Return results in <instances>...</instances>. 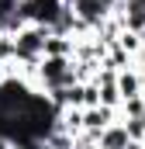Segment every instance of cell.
<instances>
[{
    "instance_id": "obj_7",
    "label": "cell",
    "mask_w": 145,
    "mask_h": 149,
    "mask_svg": "<svg viewBox=\"0 0 145 149\" xmlns=\"http://www.w3.org/2000/svg\"><path fill=\"white\" fill-rule=\"evenodd\" d=\"M0 149H14V146H10V139H3V135H0Z\"/></svg>"
},
{
    "instance_id": "obj_3",
    "label": "cell",
    "mask_w": 145,
    "mask_h": 149,
    "mask_svg": "<svg viewBox=\"0 0 145 149\" xmlns=\"http://www.w3.org/2000/svg\"><path fill=\"white\" fill-rule=\"evenodd\" d=\"M114 83H117L121 101H128V97H142V94H138V90H142V70H138V66H124V70H117V73H114Z\"/></svg>"
},
{
    "instance_id": "obj_2",
    "label": "cell",
    "mask_w": 145,
    "mask_h": 149,
    "mask_svg": "<svg viewBox=\"0 0 145 149\" xmlns=\"http://www.w3.org/2000/svg\"><path fill=\"white\" fill-rule=\"evenodd\" d=\"M79 118H83V132L100 135L107 125H114V121H117V111H114V108H104V104H93V108H83V111H79Z\"/></svg>"
},
{
    "instance_id": "obj_1",
    "label": "cell",
    "mask_w": 145,
    "mask_h": 149,
    "mask_svg": "<svg viewBox=\"0 0 145 149\" xmlns=\"http://www.w3.org/2000/svg\"><path fill=\"white\" fill-rule=\"evenodd\" d=\"M45 38H48V28H38V24H24L21 31H14V63L38 66V59L45 52Z\"/></svg>"
},
{
    "instance_id": "obj_4",
    "label": "cell",
    "mask_w": 145,
    "mask_h": 149,
    "mask_svg": "<svg viewBox=\"0 0 145 149\" xmlns=\"http://www.w3.org/2000/svg\"><path fill=\"white\" fill-rule=\"evenodd\" d=\"M128 142H131V139H128V128H124L121 118H117L114 125H107V128L97 135V146H100V149H124Z\"/></svg>"
},
{
    "instance_id": "obj_6",
    "label": "cell",
    "mask_w": 145,
    "mask_h": 149,
    "mask_svg": "<svg viewBox=\"0 0 145 149\" xmlns=\"http://www.w3.org/2000/svg\"><path fill=\"white\" fill-rule=\"evenodd\" d=\"M135 66H138V70H145V28L138 31V56H135Z\"/></svg>"
},
{
    "instance_id": "obj_9",
    "label": "cell",
    "mask_w": 145,
    "mask_h": 149,
    "mask_svg": "<svg viewBox=\"0 0 145 149\" xmlns=\"http://www.w3.org/2000/svg\"><path fill=\"white\" fill-rule=\"evenodd\" d=\"M66 3H69V0H66Z\"/></svg>"
},
{
    "instance_id": "obj_10",
    "label": "cell",
    "mask_w": 145,
    "mask_h": 149,
    "mask_svg": "<svg viewBox=\"0 0 145 149\" xmlns=\"http://www.w3.org/2000/svg\"><path fill=\"white\" fill-rule=\"evenodd\" d=\"M97 149H100V146H97Z\"/></svg>"
},
{
    "instance_id": "obj_8",
    "label": "cell",
    "mask_w": 145,
    "mask_h": 149,
    "mask_svg": "<svg viewBox=\"0 0 145 149\" xmlns=\"http://www.w3.org/2000/svg\"><path fill=\"white\" fill-rule=\"evenodd\" d=\"M138 94H142V97H145V70H142V90H138Z\"/></svg>"
},
{
    "instance_id": "obj_5",
    "label": "cell",
    "mask_w": 145,
    "mask_h": 149,
    "mask_svg": "<svg viewBox=\"0 0 145 149\" xmlns=\"http://www.w3.org/2000/svg\"><path fill=\"white\" fill-rule=\"evenodd\" d=\"M72 42H76V38H66V35H48V38H45V52H41V56L72 59Z\"/></svg>"
}]
</instances>
